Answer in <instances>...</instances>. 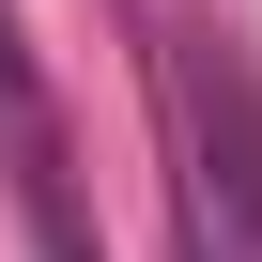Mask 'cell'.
Listing matches in <instances>:
<instances>
[{
    "mask_svg": "<svg viewBox=\"0 0 262 262\" xmlns=\"http://www.w3.org/2000/svg\"><path fill=\"white\" fill-rule=\"evenodd\" d=\"M155 123H170V216L185 262H262V62L216 16L155 31Z\"/></svg>",
    "mask_w": 262,
    "mask_h": 262,
    "instance_id": "1",
    "label": "cell"
}]
</instances>
